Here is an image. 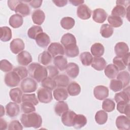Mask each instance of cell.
<instances>
[{"label": "cell", "mask_w": 130, "mask_h": 130, "mask_svg": "<svg viewBox=\"0 0 130 130\" xmlns=\"http://www.w3.org/2000/svg\"><path fill=\"white\" fill-rule=\"evenodd\" d=\"M20 121L25 127H34L37 129L40 127L42 124L41 116L35 112L22 114Z\"/></svg>", "instance_id": "cell-1"}, {"label": "cell", "mask_w": 130, "mask_h": 130, "mask_svg": "<svg viewBox=\"0 0 130 130\" xmlns=\"http://www.w3.org/2000/svg\"><path fill=\"white\" fill-rule=\"evenodd\" d=\"M28 72L29 75L39 83L48 76L47 68L36 62L31 63L28 66Z\"/></svg>", "instance_id": "cell-2"}, {"label": "cell", "mask_w": 130, "mask_h": 130, "mask_svg": "<svg viewBox=\"0 0 130 130\" xmlns=\"http://www.w3.org/2000/svg\"><path fill=\"white\" fill-rule=\"evenodd\" d=\"M20 87L23 92L31 93L36 90L38 87V84L33 78H25L21 81Z\"/></svg>", "instance_id": "cell-3"}, {"label": "cell", "mask_w": 130, "mask_h": 130, "mask_svg": "<svg viewBox=\"0 0 130 130\" xmlns=\"http://www.w3.org/2000/svg\"><path fill=\"white\" fill-rule=\"evenodd\" d=\"M21 79L14 71L8 72L5 76V83L9 87H14L19 85Z\"/></svg>", "instance_id": "cell-4"}, {"label": "cell", "mask_w": 130, "mask_h": 130, "mask_svg": "<svg viewBox=\"0 0 130 130\" xmlns=\"http://www.w3.org/2000/svg\"><path fill=\"white\" fill-rule=\"evenodd\" d=\"M37 98L41 103H49L53 99L51 90L44 87L40 88L37 91Z\"/></svg>", "instance_id": "cell-5"}, {"label": "cell", "mask_w": 130, "mask_h": 130, "mask_svg": "<svg viewBox=\"0 0 130 130\" xmlns=\"http://www.w3.org/2000/svg\"><path fill=\"white\" fill-rule=\"evenodd\" d=\"M129 57V52L122 56H116L113 59V64L116 66L118 71L123 70L128 66Z\"/></svg>", "instance_id": "cell-6"}, {"label": "cell", "mask_w": 130, "mask_h": 130, "mask_svg": "<svg viewBox=\"0 0 130 130\" xmlns=\"http://www.w3.org/2000/svg\"><path fill=\"white\" fill-rule=\"evenodd\" d=\"M48 51L52 57L58 55H63L64 54V48L61 44L58 42H53L50 44L48 47Z\"/></svg>", "instance_id": "cell-7"}, {"label": "cell", "mask_w": 130, "mask_h": 130, "mask_svg": "<svg viewBox=\"0 0 130 130\" xmlns=\"http://www.w3.org/2000/svg\"><path fill=\"white\" fill-rule=\"evenodd\" d=\"M76 115V113L73 111L68 110L65 112L61 116V120L62 123L67 126H73Z\"/></svg>", "instance_id": "cell-8"}, {"label": "cell", "mask_w": 130, "mask_h": 130, "mask_svg": "<svg viewBox=\"0 0 130 130\" xmlns=\"http://www.w3.org/2000/svg\"><path fill=\"white\" fill-rule=\"evenodd\" d=\"M94 97L100 101L105 100L109 95V89L108 87L103 85H98L93 89Z\"/></svg>", "instance_id": "cell-9"}, {"label": "cell", "mask_w": 130, "mask_h": 130, "mask_svg": "<svg viewBox=\"0 0 130 130\" xmlns=\"http://www.w3.org/2000/svg\"><path fill=\"white\" fill-rule=\"evenodd\" d=\"M10 48L11 52L14 54H18L22 52L25 48L24 43L20 38L13 39L10 44Z\"/></svg>", "instance_id": "cell-10"}, {"label": "cell", "mask_w": 130, "mask_h": 130, "mask_svg": "<svg viewBox=\"0 0 130 130\" xmlns=\"http://www.w3.org/2000/svg\"><path fill=\"white\" fill-rule=\"evenodd\" d=\"M60 42L63 46L64 49L77 45V41L75 37L70 33H67L63 35L61 39Z\"/></svg>", "instance_id": "cell-11"}, {"label": "cell", "mask_w": 130, "mask_h": 130, "mask_svg": "<svg viewBox=\"0 0 130 130\" xmlns=\"http://www.w3.org/2000/svg\"><path fill=\"white\" fill-rule=\"evenodd\" d=\"M77 15L81 19H88L91 17V10L87 5L82 4L78 7L77 9Z\"/></svg>", "instance_id": "cell-12"}, {"label": "cell", "mask_w": 130, "mask_h": 130, "mask_svg": "<svg viewBox=\"0 0 130 130\" xmlns=\"http://www.w3.org/2000/svg\"><path fill=\"white\" fill-rule=\"evenodd\" d=\"M116 125L118 129L128 130L129 129L130 120L128 117L120 115L116 119Z\"/></svg>", "instance_id": "cell-13"}, {"label": "cell", "mask_w": 130, "mask_h": 130, "mask_svg": "<svg viewBox=\"0 0 130 130\" xmlns=\"http://www.w3.org/2000/svg\"><path fill=\"white\" fill-rule=\"evenodd\" d=\"M7 115L13 118L18 115L20 112V107L15 102H10L6 106Z\"/></svg>", "instance_id": "cell-14"}, {"label": "cell", "mask_w": 130, "mask_h": 130, "mask_svg": "<svg viewBox=\"0 0 130 130\" xmlns=\"http://www.w3.org/2000/svg\"><path fill=\"white\" fill-rule=\"evenodd\" d=\"M17 60L20 65L25 66L32 61V57L28 52L22 51L17 56Z\"/></svg>", "instance_id": "cell-15"}, {"label": "cell", "mask_w": 130, "mask_h": 130, "mask_svg": "<svg viewBox=\"0 0 130 130\" xmlns=\"http://www.w3.org/2000/svg\"><path fill=\"white\" fill-rule=\"evenodd\" d=\"M107 17V14L103 9L98 8L93 11L92 19L96 23H103L106 20Z\"/></svg>", "instance_id": "cell-16"}, {"label": "cell", "mask_w": 130, "mask_h": 130, "mask_svg": "<svg viewBox=\"0 0 130 130\" xmlns=\"http://www.w3.org/2000/svg\"><path fill=\"white\" fill-rule=\"evenodd\" d=\"M35 40L37 44L39 47L42 48L46 47L50 43L49 36L47 34L43 32L39 34Z\"/></svg>", "instance_id": "cell-17"}, {"label": "cell", "mask_w": 130, "mask_h": 130, "mask_svg": "<svg viewBox=\"0 0 130 130\" xmlns=\"http://www.w3.org/2000/svg\"><path fill=\"white\" fill-rule=\"evenodd\" d=\"M114 51L118 56H122L129 52V48L127 44L124 42H118L114 47Z\"/></svg>", "instance_id": "cell-18"}, {"label": "cell", "mask_w": 130, "mask_h": 130, "mask_svg": "<svg viewBox=\"0 0 130 130\" xmlns=\"http://www.w3.org/2000/svg\"><path fill=\"white\" fill-rule=\"evenodd\" d=\"M68 75L72 79L76 78L79 73V66L74 62H70L67 64L66 69Z\"/></svg>", "instance_id": "cell-19"}, {"label": "cell", "mask_w": 130, "mask_h": 130, "mask_svg": "<svg viewBox=\"0 0 130 130\" xmlns=\"http://www.w3.org/2000/svg\"><path fill=\"white\" fill-rule=\"evenodd\" d=\"M114 100L117 103L120 102L129 103V86H128L127 88H124L122 91L116 93L114 96Z\"/></svg>", "instance_id": "cell-20"}, {"label": "cell", "mask_w": 130, "mask_h": 130, "mask_svg": "<svg viewBox=\"0 0 130 130\" xmlns=\"http://www.w3.org/2000/svg\"><path fill=\"white\" fill-rule=\"evenodd\" d=\"M31 18L35 24L41 25L45 20V14L42 10L37 9L33 12Z\"/></svg>", "instance_id": "cell-21"}, {"label": "cell", "mask_w": 130, "mask_h": 130, "mask_svg": "<svg viewBox=\"0 0 130 130\" xmlns=\"http://www.w3.org/2000/svg\"><path fill=\"white\" fill-rule=\"evenodd\" d=\"M53 94L55 100L57 101H64L68 97V92L63 87L55 88L53 91Z\"/></svg>", "instance_id": "cell-22"}, {"label": "cell", "mask_w": 130, "mask_h": 130, "mask_svg": "<svg viewBox=\"0 0 130 130\" xmlns=\"http://www.w3.org/2000/svg\"><path fill=\"white\" fill-rule=\"evenodd\" d=\"M53 62L55 66L61 71L65 70L68 64L67 58L63 56V55L55 56L53 59Z\"/></svg>", "instance_id": "cell-23"}, {"label": "cell", "mask_w": 130, "mask_h": 130, "mask_svg": "<svg viewBox=\"0 0 130 130\" xmlns=\"http://www.w3.org/2000/svg\"><path fill=\"white\" fill-rule=\"evenodd\" d=\"M30 9L28 5L23 3V1H21L20 3L17 6L15 12L16 14L20 15L22 16L25 17L30 14Z\"/></svg>", "instance_id": "cell-24"}, {"label": "cell", "mask_w": 130, "mask_h": 130, "mask_svg": "<svg viewBox=\"0 0 130 130\" xmlns=\"http://www.w3.org/2000/svg\"><path fill=\"white\" fill-rule=\"evenodd\" d=\"M23 22V19L22 16L18 14L12 15L9 18V25L14 28L20 27Z\"/></svg>", "instance_id": "cell-25"}, {"label": "cell", "mask_w": 130, "mask_h": 130, "mask_svg": "<svg viewBox=\"0 0 130 130\" xmlns=\"http://www.w3.org/2000/svg\"><path fill=\"white\" fill-rule=\"evenodd\" d=\"M9 95L11 100L17 104H20L22 102V92L18 87L11 89L9 92Z\"/></svg>", "instance_id": "cell-26"}, {"label": "cell", "mask_w": 130, "mask_h": 130, "mask_svg": "<svg viewBox=\"0 0 130 130\" xmlns=\"http://www.w3.org/2000/svg\"><path fill=\"white\" fill-rule=\"evenodd\" d=\"M91 67L96 71L103 70L107 65V62L103 57H94L91 63Z\"/></svg>", "instance_id": "cell-27"}, {"label": "cell", "mask_w": 130, "mask_h": 130, "mask_svg": "<svg viewBox=\"0 0 130 130\" xmlns=\"http://www.w3.org/2000/svg\"><path fill=\"white\" fill-rule=\"evenodd\" d=\"M91 53L95 57L102 56L105 51L104 46L100 43H95L91 47Z\"/></svg>", "instance_id": "cell-28"}, {"label": "cell", "mask_w": 130, "mask_h": 130, "mask_svg": "<svg viewBox=\"0 0 130 130\" xmlns=\"http://www.w3.org/2000/svg\"><path fill=\"white\" fill-rule=\"evenodd\" d=\"M118 71L117 68L113 64H109L104 69L105 74L109 79H114L117 76Z\"/></svg>", "instance_id": "cell-29"}, {"label": "cell", "mask_w": 130, "mask_h": 130, "mask_svg": "<svg viewBox=\"0 0 130 130\" xmlns=\"http://www.w3.org/2000/svg\"><path fill=\"white\" fill-rule=\"evenodd\" d=\"M53 79L56 83V86L58 87H66L69 84L70 79L69 77L64 74L57 75Z\"/></svg>", "instance_id": "cell-30"}, {"label": "cell", "mask_w": 130, "mask_h": 130, "mask_svg": "<svg viewBox=\"0 0 130 130\" xmlns=\"http://www.w3.org/2000/svg\"><path fill=\"white\" fill-rule=\"evenodd\" d=\"M69 110V107L67 103L63 102V101H59L56 103L54 106V111L56 115L59 116H61V115L65 112Z\"/></svg>", "instance_id": "cell-31"}, {"label": "cell", "mask_w": 130, "mask_h": 130, "mask_svg": "<svg viewBox=\"0 0 130 130\" xmlns=\"http://www.w3.org/2000/svg\"><path fill=\"white\" fill-rule=\"evenodd\" d=\"M67 91L71 96H76L80 93L81 87L77 82H72L68 85Z\"/></svg>", "instance_id": "cell-32"}, {"label": "cell", "mask_w": 130, "mask_h": 130, "mask_svg": "<svg viewBox=\"0 0 130 130\" xmlns=\"http://www.w3.org/2000/svg\"><path fill=\"white\" fill-rule=\"evenodd\" d=\"M1 37L0 39L3 42H8L12 38L11 29L8 26H2L0 27Z\"/></svg>", "instance_id": "cell-33"}, {"label": "cell", "mask_w": 130, "mask_h": 130, "mask_svg": "<svg viewBox=\"0 0 130 130\" xmlns=\"http://www.w3.org/2000/svg\"><path fill=\"white\" fill-rule=\"evenodd\" d=\"M87 123L86 117L82 114H76L73 126L76 129H79L84 126Z\"/></svg>", "instance_id": "cell-34"}, {"label": "cell", "mask_w": 130, "mask_h": 130, "mask_svg": "<svg viewBox=\"0 0 130 130\" xmlns=\"http://www.w3.org/2000/svg\"><path fill=\"white\" fill-rule=\"evenodd\" d=\"M52 60V56L48 51H44L40 53L38 56L39 62L44 66H47L51 63Z\"/></svg>", "instance_id": "cell-35"}, {"label": "cell", "mask_w": 130, "mask_h": 130, "mask_svg": "<svg viewBox=\"0 0 130 130\" xmlns=\"http://www.w3.org/2000/svg\"><path fill=\"white\" fill-rule=\"evenodd\" d=\"M61 27L67 30L72 28L75 25V20L70 17H65L61 19L60 22Z\"/></svg>", "instance_id": "cell-36"}, {"label": "cell", "mask_w": 130, "mask_h": 130, "mask_svg": "<svg viewBox=\"0 0 130 130\" xmlns=\"http://www.w3.org/2000/svg\"><path fill=\"white\" fill-rule=\"evenodd\" d=\"M113 28L108 24H103L100 29L101 36L105 38H108L112 36L113 34Z\"/></svg>", "instance_id": "cell-37"}, {"label": "cell", "mask_w": 130, "mask_h": 130, "mask_svg": "<svg viewBox=\"0 0 130 130\" xmlns=\"http://www.w3.org/2000/svg\"><path fill=\"white\" fill-rule=\"evenodd\" d=\"M80 60L83 65L85 66H90L93 60V57L89 52H83L79 56Z\"/></svg>", "instance_id": "cell-38"}, {"label": "cell", "mask_w": 130, "mask_h": 130, "mask_svg": "<svg viewBox=\"0 0 130 130\" xmlns=\"http://www.w3.org/2000/svg\"><path fill=\"white\" fill-rule=\"evenodd\" d=\"M108 120V114L106 111L100 110L96 112L95 115V120L96 122L100 125L105 124Z\"/></svg>", "instance_id": "cell-39"}, {"label": "cell", "mask_w": 130, "mask_h": 130, "mask_svg": "<svg viewBox=\"0 0 130 130\" xmlns=\"http://www.w3.org/2000/svg\"><path fill=\"white\" fill-rule=\"evenodd\" d=\"M117 79L120 80L123 84V87L127 86L130 81L129 73L127 71H122L118 73L117 75Z\"/></svg>", "instance_id": "cell-40"}, {"label": "cell", "mask_w": 130, "mask_h": 130, "mask_svg": "<svg viewBox=\"0 0 130 130\" xmlns=\"http://www.w3.org/2000/svg\"><path fill=\"white\" fill-rule=\"evenodd\" d=\"M126 13V10L124 7L120 5H116L111 12V15L124 17Z\"/></svg>", "instance_id": "cell-41"}, {"label": "cell", "mask_w": 130, "mask_h": 130, "mask_svg": "<svg viewBox=\"0 0 130 130\" xmlns=\"http://www.w3.org/2000/svg\"><path fill=\"white\" fill-rule=\"evenodd\" d=\"M41 32H43V29L40 26L34 25L28 29L27 35L29 38L36 39L37 36Z\"/></svg>", "instance_id": "cell-42"}, {"label": "cell", "mask_w": 130, "mask_h": 130, "mask_svg": "<svg viewBox=\"0 0 130 130\" xmlns=\"http://www.w3.org/2000/svg\"><path fill=\"white\" fill-rule=\"evenodd\" d=\"M117 110L121 114H124L127 117H129V103L120 102L117 103Z\"/></svg>", "instance_id": "cell-43"}, {"label": "cell", "mask_w": 130, "mask_h": 130, "mask_svg": "<svg viewBox=\"0 0 130 130\" xmlns=\"http://www.w3.org/2000/svg\"><path fill=\"white\" fill-rule=\"evenodd\" d=\"M108 21L112 26L114 27H118L121 26L123 24V20L120 17L110 15L108 18Z\"/></svg>", "instance_id": "cell-44"}, {"label": "cell", "mask_w": 130, "mask_h": 130, "mask_svg": "<svg viewBox=\"0 0 130 130\" xmlns=\"http://www.w3.org/2000/svg\"><path fill=\"white\" fill-rule=\"evenodd\" d=\"M115 104L110 99H105L102 103V109L106 112H111L115 109Z\"/></svg>", "instance_id": "cell-45"}, {"label": "cell", "mask_w": 130, "mask_h": 130, "mask_svg": "<svg viewBox=\"0 0 130 130\" xmlns=\"http://www.w3.org/2000/svg\"><path fill=\"white\" fill-rule=\"evenodd\" d=\"M41 85L44 88L52 90L56 87V83L53 79L48 77L41 82Z\"/></svg>", "instance_id": "cell-46"}, {"label": "cell", "mask_w": 130, "mask_h": 130, "mask_svg": "<svg viewBox=\"0 0 130 130\" xmlns=\"http://www.w3.org/2000/svg\"><path fill=\"white\" fill-rule=\"evenodd\" d=\"M22 102H28L34 105H37L39 103V101L35 93L24 94L22 96Z\"/></svg>", "instance_id": "cell-47"}, {"label": "cell", "mask_w": 130, "mask_h": 130, "mask_svg": "<svg viewBox=\"0 0 130 130\" xmlns=\"http://www.w3.org/2000/svg\"><path fill=\"white\" fill-rule=\"evenodd\" d=\"M109 86L110 89L114 92L120 91L124 88L122 83L120 80L115 79L111 80Z\"/></svg>", "instance_id": "cell-48"}, {"label": "cell", "mask_w": 130, "mask_h": 130, "mask_svg": "<svg viewBox=\"0 0 130 130\" xmlns=\"http://www.w3.org/2000/svg\"><path fill=\"white\" fill-rule=\"evenodd\" d=\"M65 54L69 57H75L79 53V48L77 45L64 49Z\"/></svg>", "instance_id": "cell-49"}, {"label": "cell", "mask_w": 130, "mask_h": 130, "mask_svg": "<svg viewBox=\"0 0 130 130\" xmlns=\"http://www.w3.org/2000/svg\"><path fill=\"white\" fill-rule=\"evenodd\" d=\"M21 111L24 113H29L36 111V108L31 103L28 102H23L21 105Z\"/></svg>", "instance_id": "cell-50"}, {"label": "cell", "mask_w": 130, "mask_h": 130, "mask_svg": "<svg viewBox=\"0 0 130 130\" xmlns=\"http://www.w3.org/2000/svg\"><path fill=\"white\" fill-rule=\"evenodd\" d=\"M13 71L15 72L18 74L21 80L25 79L27 76L28 74V70L26 69V68L22 66L15 68L13 69Z\"/></svg>", "instance_id": "cell-51"}, {"label": "cell", "mask_w": 130, "mask_h": 130, "mask_svg": "<svg viewBox=\"0 0 130 130\" xmlns=\"http://www.w3.org/2000/svg\"><path fill=\"white\" fill-rule=\"evenodd\" d=\"M0 69L4 72H9L13 69L12 64L7 59H2L0 61Z\"/></svg>", "instance_id": "cell-52"}, {"label": "cell", "mask_w": 130, "mask_h": 130, "mask_svg": "<svg viewBox=\"0 0 130 130\" xmlns=\"http://www.w3.org/2000/svg\"><path fill=\"white\" fill-rule=\"evenodd\" d=\"M46 68L48 71V74L49 75V77L54 79L55 77L58 75L59 71L55 66H48Z\"/></svg>", "instance_id": "cell-53"}, {"label": "cell", "mask_w": 130, "mask_h": 130, "mask_svg": "<svg viewBox=\"0 0 130 130\" xmlns=\"http://www.w3.org/2000/svg\"><path fill=\"white\" fill-rule=\"evenodd\" d=\"M23 129V126L21 123L16 120H13L10 122L8 125L9 130H21Z\"/></svg>", "instance_id": "cell-54"}, {"label": "cell", "mask_w": 130, "mask_h": 130, "mask_svg": "<svg viewBox=\"0 0 130 130\" xmlns=\"http://www.w3.org/2000/svg\"><path fill=\"white\" fill-rule=\"evenodd\" d=\"M20 1H8V6L12 11H15V10L17 6L20 3Z\"/></svg>", "instance_id": "cell-55"}, {"label": "cell", "mask_w": 130, "mask_h": 130, "mask_svg": "<svg viewBox=\"0 0 130 130\" xmlns=\"http://www.w3.org/2000/svg\"><path fill=\"white\" fill-rule=\"evenodd\" d=\"M28 2L29 3V5L31 7L36 9V8H40L41 6L43 1L41 0H36V1H28Z\"/></svg>", "instance_id": "cell-56"}, {"label": "cell", "mask_w": 130, "mask_h": 130, "mask_svg": "<svg viewBox=\"0 0 130 130\" xmlns=\"http://www.w3.org/2000/svg\"><path fill=\"white\" fill-rule=\"evenodd\" d=\"M52 2L57 7H62L65 6L67 3L68 1L67 0H53Z\"/></svg>", "instance_id": "cell-57"}, {"label": "cell", "mask_w": 130, "mask_h": 130, "mask_svg": "<svg viewBox=\"0 0 130 130\" xmlns=\"http://www.w3.org/2000/svg\"><path fill=\"white\" fill-rule=\"evenodd\" d=\"M8 124L6 121L3 118H1L0 119V129L3 130L6 129L7 128Z\"/></svg>", "instance_id": "cell-58"}, {"label": "cell", "mask_w": 130, "mask_h": 130, "mask_svg": "<svg viewBox=\"0 0 130 130\" xmlns=\"http://www.w3.org/2000/svg\"><path fill=\"white\" fill-rule=\"evenodd\" d=\"M69 2L74 6H77L79 5H82L84 3V1H77V0H70Z\"/></svg>", "instance_id": "cell-59"}, {"label": "cell", "mask_w": 130, "mask_h": 130, "mask_svg": "<svg viewBox=\"0 0 130 130\" xmlns=\"http://www.w3.org/2000/svg\"><path fill=\"white\" fill-rule=\"evenodd\" d=\"M129 1H117L116 5H122L124 7H127V5H129Z\"/></svg>", "instance_id": "cell-60"}, {"label": "cell", "mask_w": 130, "mask_h": 130, "mask_svg": "<svg viewBox=\"0 0 130 130\" xmlns=\"http://www.w3.org/2000/svg\"><path fill=\"white\" fill-rule=\"evenodd\" d=\"M1 118L4 115H5V110L2 105H1Z\"/></svg>", "instance_id": "cell-61"}]
</instances>
